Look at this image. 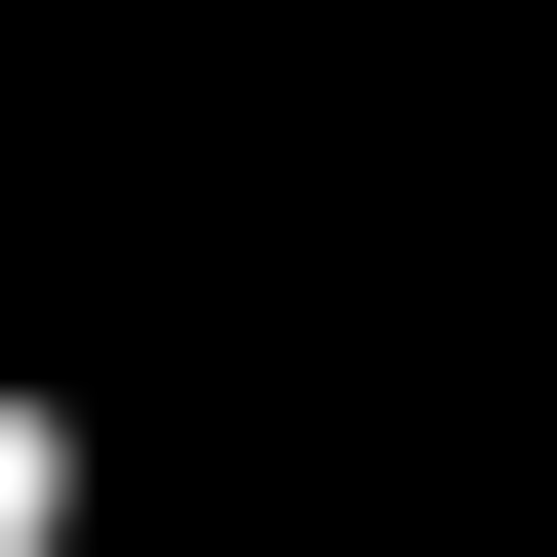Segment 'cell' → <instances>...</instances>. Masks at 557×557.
Wrapping results in <instances>:
<instances>
[{
    "mask_svg": "<svg viewBox=\"0 0 557 557\" xmlns=\"http://www.w3.org/2000/svg\"><path fill=\"white\" fill-rule=\"evenodd\" d=\"M0 557H120V478H81V398H0Z\"/></svg>",
    "mask_w": 557,
    "mask_h": 557,
    "instance_id": "obj_1",
    "label": "cell"
}]
</instances>
